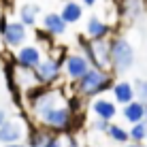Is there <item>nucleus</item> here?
<instances>
[{"instance_id":"obj_28","label":"nucleus","mask_w":147,"mask_h":147,"mask_svg":"<svg viewBox=\"0 0 147 147\" xmlns=\"http://www.w3.org/2000/svg\"><path fill=\"white\" fill-rule=\"evenodd\" d=\"M81 4H83V7H94L96 2H98V0H79Z\"/></svg>"},{"instance_id":"obj_20","label":"nucleus","mask_w":147,"mask_h":147,"mask_svg":"<svg viewBox=\"0 0 147 147\" xmlns=\"http://www.w3.org/2000/svg\"><path fill=\"white\" fill-rule=\"evenodd\" d=\"M107 136L113 141V143L126 145L130 141V130H126V128H121L119 124H113V121H111V126H109V130H107Z\"/></svg>"},{"instance_id":"obj_15","label":"nucleus","mask_w":147,"mask_h":147,"mask_svg":"<svg viewBox=\"0 0 147 147\" xmlns=\"http://www.w3.org/2000/svg\"><path fill=\"white\" fill-rule=\"evenodd\" d=\"M111 94H113L117 105H128L136 98L134 83H130V81H115L113 88H111Z\"/></svg>"},{"instance_id":"obj_24","label":"nucleus","mask_w":147,"mask_h":147,"mask_svg":"<svg viewBox=\"0 0 147 147\" xmlns=\"http://www.w3.org/2000/svg\"><path fill=\"white\" fill-rule=\"evenodd\" d=\"M47 147H64V143H62V136L60 134H51V139H49V143H47Z\"/></svg>"},{"instance_id":"obj_6","label":"nucleus","mask_w":147,"mask_h":147,"mask_svg":"<svg viewBox=\"0 0 147 147\" xmlns=\"http://www.w3.org/2000/svg\"><path fill=\"white\" fill-rule=\"evenodd\" d=\"M64 60L66 53L55 55L53 51L47 53V58L40 60V64L36 66V77L43 85H55L62 79V70H64Z\"/></svg>"},{"instance_id":"obj_22","label":"nucleus","mask_w":147,"mask_h":147,"mask_svg":"<svg viewBox=\"0 0 147 147\" xmlns=\"http://www.w3.org/2000/svg\"><path fill=\"white\" fill-rule=\"evenodd\" d=\"M134 92H136V98L147 102V79H134Z\"/></svg>"},{"instance_id":"obj_27","label":"nucleus","mask_w":147,"mask_h":147,"mask_svg":"<svg viewBox=\"0 0 147 147\" xmlns=\"http://www.w3.org/2000/svg\"><path fill=\"white\" fill-rule=\"evenodd\" d=\"M2 147H28V143H22V141H17V143H7Z\"/></svg>"},{"instance_id":"obj_25","label":"nucleus","mask_w":147,"mask_h":147,"mask_svg":"<svg viewBox=\"0 0 147 147\" xmlns=\"http://www.w3.org/2000/svg\"><path fill=\"white\" fill-rule=\"evenodd\" d=\"M124 147H147V143H145V141H143V143H139V141H128Z\"/></svg>"},{"instance_id":"obj_29","label":"nucleus","mask_w":147,"mask_h":147,"mask_svg":"<svg viewBox=\"0 0 147 147\" xmlns=\"http://www.w3.org/2000/svg\"><path fill=\"white\" fill-rule=\"evenodd\" d=\"M145 119H147V102H145Z\"/></svg>"},{"instance_id":"obj_11","label":"nucleus","mask_w":147,"mask_h":147,"mask_svg":"<svg viewBox=\"0 0 147 147\" xmlns=\"http://www.w3.org/2000/svg\"><path fill=\"white\" fill-rule=\"evenodd\" d=\"M70 24L60 13H45L43 17V30H47L49 36H64Z\"/></svg>"},{"instance_id":"obj_16","label":"nucleus","mask_w":147,"mask_h":147,"mask_svg":"<svg viewBox=\"0 0 147 147\" xmlns=\"http://www.w3.org/2000/svg\"><path fill=\"white\" fill-rule=\"evenodd\" d=\"M51 130L49 128H45V126H40L36 124L34 128H30L28 130V134H26V143L28 147H47L49 143V139H51Z\"/></svg>"},{"instance_id":"obj_17","label":"nucleus","mask_w":147,"mask_h":147,"mask_svg":"<svg viewBox=\"0 0 147 147\" xmlns=\"http://www.w3.org/2000/svg\"><path fill=\"white\" fill-rule=\"evenodd\" d=\"M121 115L128 124H136V121H143L145 119V102L139 98H134L132 102L128 105H121Z\"/></svg>"},{"instance_id":"obj_8","label":"nucleus","mask_w":147,"mask_h":147,"mask_svg":"<svg viewBox=\"0 0 147 147\" xmlns=\"http://www.w3.org/2000/svg\"><path fill=\"white\" fill-rule=\"evenodd\" d=\"M28 130L30 128L24 124L22 117H7V119H4V124L0 126V145L17 143V141L26 139Z\"/></svg>"},{"instance_id":"obj_9","label":"nucleus","mask_w":147,"mask_h":147,"mask_svg":"<svg viewBox=\"0 0 147 147\" xmlns=\"http://www.w3.org/2000/svg\"><path fill=\"white\" fill-rule=\"evenodd\" d=\"M43 60V49L38 45H22L19 49H15V62L19 66H26V68H36Z\"/></svg>"},{"instance_id":"obj_1","label":"nucleus","mask_w":147,"mask_h":147,"mask_svg":"<svg viewBox=\"0 0 147 147\" xmlns=\"http://www.w3.org/2000/svg\"><path fill=\"white\" fill-rule=\"evenodd\" d=\"M113 83H115L113 81V70L92 66L75 83V90H77V94H81L83 98H96V96L109 92V90L113 88Z\"/></svg>"},{"instance_id":"obj_5","label":"nucleus","mask_w":147,"mask_h":147,"mask_svg":"<svg viewBox=\"0 0 147 147\" xmlns=\"http://www.w3.org/2000/svg\"><path fill=\"white\" fill-rule=\"evenodd\" d=\"M0 36H2V43L7 49H19L22 45H26L28 40V26L19 19H7L4 15H0Z\"/></svg>"},{"instance_id":"obj_7","label":"nucleus","mask_w":147,"mask_h":147,"mask_svg":"<svg viewBox=\"0 0 147 147\" xmlns=\"http://www.w3.org/2000/svg\"><path fill=\"white\" fill-rule=\"evenodd\" d=\"M90 68H92V62H90V58L83 51H70V53H66V60H64V75L68 77V81L77 83Z\"/></svg>"},{"instance_id":"obj_18","label":"nucleus","mask_w":147,"mask_h":147,"mask_svg":"<svg viewBox=\"0 0 147 147\" xmlns=\"http://www.w3.org/2000/svg\"><path fill=\"white\" fill-rule=\"evenodd\" d=\"M60 15H62L68 24H77L79 19L83 17V4H81L79 0H66L62 11H60Z\"/></svg>"},{"instance_id":"obj_26","label":"nucleus","mask_w":147,"mask_h":147,"mask_svg":"<svg viewBox=\"0 0 147 147\" xmlns=\"http://www.w3.org/2000/svg\"><path fill=\"white\" fill-rule=\"evenodd\" d=\"M7 117H9V115H7V109H4V107H0V126L4 124V119H7Z\"/></svg>"},{"instance_id":"obj_4","label":"nucleus","mask_w":147,"mask_h":147,"mask_svg":"<svg viewBox=\"0 0 147 147\" xmlns=\"http://www.w3.org/2000/svg\"><path fill=\"white\" fill-rule=\"evenodd\" d=\"M111 70L115 75H126L134 66V47L124 36H111Z\"/></svg>"},{"instance_id":"obj_13","label":"nucleus","mask_w":147,"mask_h":147,"mask_svg":"<svg viewBox=\"0 0 147 147\" xmlns=\"http://www.w3.org/2000/svg\"><path fill=\"white\" fill-rule=\"evenodd\" d=\"M145 11V0H119V13L124 22L132 24L143 15Z\"/></svg>"},{"instance_id":"obj_10","label":"nucleus","mask_w":147,"mask_h":147,"mask_svg":"<svg viewBox=\"0 0 147 147\" xmlns=\"http://www.w3.org/2000/svg\"><path fill=\"white\" fill-rule=\"evenodd\" d=\"M13 75H15V83H17V90H30V88H36V85H43L36 77V68H26V66H19L15 62V68H13Z\"/></svg>"},{"instance_id":"obj_12","label":"nucleus","mask_w":147,"mask_h":147,"mask_svg":"<svg viewBox=\"0 0 147 147\" xmlns=\"http://www.w3.org/2000/svg\"><path fill=\"white\" fill-rule=\"evenodd\" d=\"M111 30H113V26L107 24L102 17H98V15H92V17L88 19V24H85V32H88L90 38H109Z\"/></svg>"},{"instance_id":"obj_21","label":"nucleus","mask_w":147,"mask_h":147,"mask_svg":"<svg viewBox=\"0 0 147 147\" xmlns=\"http://www.w3.org/2000/svg\"><path fill=\"white\" fill-rule=\"evenodd\" d=\"M130 141H139V143L147 141V119L130 124Z\"/></svg>"},{"instance_id":"obj_19","label":"nucleus","mask_w":147,"mask_h":147,"mask_svg":"<svg viewBox=\"0 0 147 147\" xmlns=\"http://www.w3.org/2000/svg\"><path fill=\"white\" fill-rule=\"evenodd\" d=\"M38 11H40V7H38L36 2H26V4H22V7H19V19H22L28 28H32L34 24H36Z\"/></svg>"},{"instance_id":"obj_3","label":"nucleus","mask_w":147,"mask_h":147,"mask_svg":"<svg viewBox=\"0 0 147 147\" xmlns=\"http://www.w3.org/2000/svg\"><path fill=\"white\" fill-rule=\"evenodd\" d=\"M79 49L90 58L96 68H111V40L109 38H77Z\"/></svg>"},{"instance_id":"obj_2","label":"nucleus","mask_w":147,"mask_h":147,"mask_svg":"<svg viewBox=\"0 0 147 147\" xmlns=\"http://www.w3.org/2000/svg\"><path fill=\"white\" fill-rule=\"evenodd\" d=\"M75 117H77V115L70 111L68 102H62V105H58V107H53L51 111H47L43 117H38L36 124L49 128L55 134H68L70 130H73V126H75L73 124Z\"/></svg>"},{"instance_id":"obj_30","label":"nucleus","mask_w":147,"mask_h":147,"mask_svg":"<svg viewBox=\"0 0 147 147\" xmlns=\"http://www.w3.org/2000/svg\"><path fill=\"white\" fill-rule=\"evenodd\" d=\"M145 143H147V141H145Z\"/></svg>"},{"instance_id":"obj_23","label":"nucleus","mask_w":147,"mask_h":147,"mask_svg":"<svg viewBox=\"0 0 147 147\" xmlns=\"http://www.w3.org/2000/svg\"><path fill=\"white\" fill-rule=\"evenodd\" d=\"M109 126H111V119H105V117H98V115H94V119H92V130L107 134Z\"/></svg>"},{"instance_id":"obj_14","label":"nucleus","mask_w":147,"mask_h":147,"mask_svg":"<svg viewBox=\"0 0 147 147\" xmlns=\"http://www.w3.org/2000/svg\"><path fill=\"white\" fill-rule=\"evenodd\" d=\"M92 113L98 115V117H105V119H115V115H117L115 98L109 100V98H102V96L92 98Z\"/></svg>"}]
</instances>
